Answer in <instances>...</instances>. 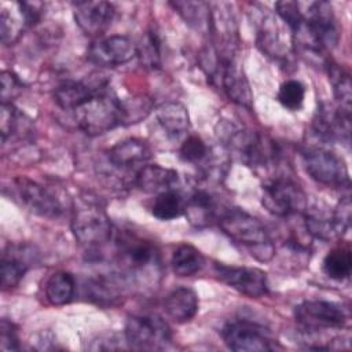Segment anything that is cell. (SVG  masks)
Here are the masks:
<instances>
[{"instance_id": "obj_1", "label": "cell", "mask_w": 352, "mask_h": 352, "mask_svg": "<svg viewBox=\"0 0 352 352\" xmlns=\"http://www.w3.org/2000/svg\"><path fill=\"white\" fill-rule=\"evenodd\" d=\"M113 239L116 245V264L121 278L140 285L146 282L155 283L161 271L160 252L155 243L129 230L114 232Z\"/></svg>"}, {"instance_id": "obj_2", "label": "cell", "mask_w": 352, "mask_h": 352, "mask_svg": "<svg viewBox=\"0 0 352 352\" xmlns=\"http://www.w3.org/2000/svg\"><path fill=\"white\" fill-rule=\"evenodd\" d=\"M304 7L301 23L292 32L293 44L304 55L323 59L324 54L338 41L333 7L327 1H312Z\"/></svg>"}, {"instance_id": "obj_3", "label": "cell", "mask_w": 352, "mask_h": 352, "mask_svg": "<svg viewBox=\"0 0 352 352\" xmlns=\"http://www.w3.org/2000/svg\"><path fill=\"white\" fill-rule=\"evenodd\" d=\"M219 224L234 243L248 249L258 261H270L274 257L275 248L264 224L243 209L230 208L224 210Z\"/></svg>"}, {"instance_id": "obj_4", "label": "cell", "mask_w": 352, "mask_h": 352, "mask_svg": "<svg viewBox=\"0 0 352 352\" xmlns=\"http://www.w3.org/2000/svg\"><path fill=\"white\" fill-rule=\"evenodd\" d=\"M72 231L76 241L88 252L100 250L114 235L110 217L91 198H80L76 202L72 216Z\"/></svg>"}, {"instance_id": "obj_5", "label": "cell", "mask_w": 352, "mask_h": 352, "mask_svg": "<svg viewBox=\"0 0 352 352\" xmlns=\"http://www.w3.org/2000/svg\"><path fill=\"white\" fill-rule=\"evenodd\" d=\"M76 113L77 125L89 136L103 135L124 124V110L118 99L104 84Z\"/></svg>"}, {"instance_id": "obj_6", "label": "cell", "mask_w": 352, "mask_h": 352, "mask_svg": "<svg viewBox=\"0 0 352 352\" xmlns=\"http://www.w3.org/2000/svg\"><path fill=\"white\" fill-rule=\"evenodd\" d=\"M124 337L132 349L161 351L169 346L172 331L168 323L158 315H133L125 323Z\"/></svg>"}, {"instance_id": "obj_7", "label": "cell", "mask_w": 352, "mask_h": 352, "mask_svg": "<svg viewBox=\"0 0 352 352\" xmlns=\"http://www.w3.org/2000/svg\"><path fill=\"white\" fill-rule=\"evenodd\" d=\"M308 175L327 187H349V172L342 157L323 146H312L302 153Z\"/></svg>"}, {"instance_id": "obj_8", "label": "cell", "mask_w": 352, "mask_h": 352, "mask_svg": "<svg viewBox=\"0 0 352 352\" xmlns=\"http://www.w3.org/2000/svg\"><path fill=\"white\" fill-rule=\"evenodd\" d=\"M230 147L249 166L267 168L280 158L278 144L265 135L249 129H236L228 135Z\"/></svg>"}, {"instance_id": "obj_9", "label": "cell", "mask_w": 352, "mask_h": 352, "mask_svg": "<svg viewBox=\"0 0 352 352\" xmlns=\"http://www.w3.org/2000/svg\"><path fill=\"white\" fill-rule=\"evenodd\" d=\"M261 204L271 214L278 217L304 213L308 206L302 188L285 176L274 177L264 184Z\"/></svg>"}, {"instance_id": "obj_10", "label": "cell", "mask_w": 352, "mask_h": 352, "mask_svg": "<svg viewBox=\"0 0 352 352\" xmlns=\"http://www.w3.org/2000/svg\"><path fill=\"white\" fill-rule=\"evenodd\" d=\"M296 322L307 331L341 329L348 322L345 309L333 301L307 300L294 308Z\"/></svg>"}, {"instance_id": "obj_11", "label": "cell", "mask_w": 352, "mask_h": 352, "mask_svg": "<svg viewBox=\"0 0 352 352\" xmlns=\"http://www.w3.org/2000/svg\"><path fill=\"white\" fill-rule=\"evenodd\" d=\"M221 338L227 348L236 352H264L275 348L270 331L252 320L238 319L221 329Z\"/></svg>"}, {"instance_id": "obj_12", "label": "cell", "mask_w": 352, "mask_h": 352, "mask_svg": "<svg viewBox=\"0 0 352 352\" xmlns=\"http://www.w3.org/2000/svg\"><path fill=\"white\" fill-rule=\"evenodd\" d=\"M213 76L220 81L226 95L241 107H253V92L239 62L232 55L216 58Z\"/></svg>"}, {"instance_id": "obj_13", "label": "cell", "mask_w": 352, "mask_h": 352, "mask_svg": "<svg viewBox=\"0 0 352 352\" xmlns=\"http://www.w3.org/2000/svg\"><path fill=\"white\" fill-rule=\"evenodd\" d=\"M151 157L150 147L146 142L129 138L116 143L106 154L107 165L117 173L122 175L125 180L126 176L132 183H135V177L138 172L147 164Z\"/></svg>"}, {"instance_id": "obj_14", "label": "cell", "mask_w": 352, "mask_h": 352, "mask_svg": "<svg viewBox=\"0 0 352 352\" xmlns=\"http://www.w3.org/2000/svg\"><path fill=\"white\" fill-rule=\"evenodd\" d=\"M213 270L217 278L243 296L258 298L268 293L267 274L256 267H236L214 263Z\"/></svg>"}, {"instance_id": "obj_15", "label": "cell", "mask_w": 352, "mask_h": 352, "mask_svg": "<svg viewBox=\"0 0 352 352\" xmlns=\"http://www.w3.org/2000/svg\"><path fill=\"white\" fill-rule=\"evenodd\" d=\"M40 3L14 1L1 4L0 12V33L1 41L11 45L19 40L23 30L34 25L41 16Z\"/></svg>"}, {"instance_id": "obj_16", "label": "cell", "mask_w": 352, "mask_h": 352, "mask_svg": "<svg viewBox=\"0 0 352 352\" xmlns=\"http://www.w3.org/2000/svg\"><path fill=\"white\" fill-rule=\"evenodd\" d=\"M136 54L138 47L129 37L113 34L95 40L88 48L87 58L99 67H117L132 60Z\"/></svg>"}, {"instance_id": "obj_17", "label": "cell", "mask_w": 352, "mask_h": 352, "mask_svg": "<svg viewBox=\"0 0 352 352\" xmlns=\"http://www.w3.org/2000/svg\"><path fill=\"white\" fill-rule=\"evenodd\" d=\"M14 194L32 213L41 217H58L62 213L59 201L41 184L25 177L14 180Z\"/></svg>"}, {"instance_id": "obj_18", "label": "cell", "mask_w": 352, "mask_h": 352, "mask_svg": "<svg viewBox=\"0 0 352 352\" xmlns=\"http://www.w3.org/2000/svg\"><path fill=\"white\" fill-rule=\"evenodd\" d=\"M314 133L323 142L349 143L351 113L341 110L338 106L322 104L312 121Z\"/></svg>"}, {"instance_id": "obj_19", "label": "cell", "mask_w": 352, "mask_h": 352, "mask_svg": "<svg viewBox=\"0 0 352 352\" xmlns=\"http://www.w3.org/2000/svg\"><path fill=\"white\" fill-rule=\"evenodd\" d=\"M74 6V21L88 36H100L111 23L116 10L107 1H77Z\"/></svg>"}, {"instance_id": "obj_20", "label": "cell", "mask_w": 352, "mask_h": 352, "mask_svg": "<svg viewBox=\"0 0 352 352\" xmlns=\"http://www.w3.org/2000/svg\"><path fill=\"white\" fill-rule=\"evenodd\" d=\"M304 226L309 235L324 242L341 238L346 232L338 223L334 209L326 210L307 206L304 210Z\"/></svg>"}, {"instance_id": "obj_21", "label": "cell", "mask_w": 352, "mask_h": 352, "mask_svg": "<svg viewBox=\"0 0 352 352\" xmlns=\"http://www.w3.org/2000/svg\"><path fill=\"white\" fill-rule=\"evenodd\" d=\"M135 184L144 192L160 194L179 184V173L175 169L158 164H146L136 175Z\"/></svg>"}, {"instance_id": "obj_22", "label": "cell", "mask_w": 352, "mask_h": 352, "mask_svg": "<svg viewBox=\"0 0 352 352\" xmlns=\"http://www.w3.org/2000/svg\"><path fill=\"white\" fill-rule=\"evenodd\" d=\"M198 296L190 287H177L172 290L164 301L166 315L176 323L190 322L198 312Z\"/></svg>"}, {"instance_id": "obj_23", "label": "cell", "mask_w": 352, "mask_h": 352, "mask_svg": "<svg viewBox=\"0 0 352 352\" xmlns=\"http://www.w3.org/2000/svg\"><path fill=\"white\" fill-rule=\"evenodd\" d=\"M257 45L264 54L276 60H287L292 50V44L283 41L276 21L270 15L264 16L260 23L257 33Z\"/></svg>"}, {"instance_id": "obj_24", "label": "cell", "mask_w": 352, "mask_h": 352, "mask_svg": "<svg viewBox=\"0 0 352 352\" xmlns=\"http://www.w3.org/2000/svg\"><path fill=\"white\" fill-rule=\"evenodd\" d=\"M102 85H91L84 81H65L55 88L54 99L60 109L74 111L89 100Z\"/></svg>"}, {"instance_id": "obj_25", "label": "cell", "mask_w": 352, "mask_h": 352, "mask_svg": "<svg viewBox=\"0 0 352 352\" xmlns=\"http://www.w3.org/2000/svg\"><path fill=\"white\" fill-rule=\"evenodd\" d=\"M157 121L169 139L182 138L190 128L188 111L179 102H168L160 106Z\"/></svg>"}, {"instance_id": "obj_26", "label": "cell", "mask_w": 352, "mask_h": 352, "mask_svg": "<svg viewBox=\"0 0 352 352\" xmlns=\"http://www.w3.org/2000/svg\"><path fill=\"white\" fill-rule=\"evenodd\" d=\"M184 214L197 228L209 226L216 216V204L213 197L205 190H195L186 201Z\"/></svg>"}, {"instance_id": "obj_27", "label": "cell", "mask_w": 352, "mask_h": 352, "mask_svg": "<svg viewBox=\"0 0 352 352\" xmlns=\"http://www.w3.org/2000/svg\"><path fill=\"white\" fill-rule=\"evenodd\" d=\"M323 272L334 280H344L351 275L352 253L348 242L334 246L323 258Z\"/></svg>"}, {"instance_id": "obj_28", "label": "cell", "mask_w": 352, "mask_h": 352, "mask_svg": "<svg viewBox=\"0 0 352 352\" xmlns=\"http://www.w3.org/2000/svg\"><path fill=\"white\" fill-rule=\"evenodd\" d=\"M205 258L202 253L190 243L179 245L170 258V265L177 276H192L202 270Z\"/></svg>"}, {"instance_id": "obj_29", "label": "cell", "mask_w": 352, "mask_h": 352, "mask_svg": "<svg viewBox=\"0 0 352 352\" xmlns=\"http://www.w3.org/2000/svg\"><path fill=\"white\" fill-rule=\"evenodd\" d=\"M76 293V279L70 272L58 271L45 283V298L52 305L69 304Z\"/></svg>"}, {"instance_id": "obj_30", "label": "cell", "mask_w": 352, "mask_h": 352, "mask_svg": "<svg viewBox=\"0 0 352 352\" xmlns=\"http://www.w3.org/2000/svg\"><path fill=\"white\" fill-rule=\"evenodd\" d=\"M186 198L177 188H172L157 194L153 205L151 214L158 220H173L184 214Z\"/></svg>"}, {"instance_id": "obj_31", "label": "cell", "mask_w": 352, "mask_h": 352, "mask_svg": "<svg viewBox=\"0 0 352 352\" xmlns=\"http://www.w3.org/2000/svg\"><path fill=\"white\" fill-rule=\"evenodd\" d=\"M19 252L10 246V252H4L1 257V286L4 290L14 289L19 285L29 270L28 260L18 254Z\"/></svg>"}, {"instance_id": "obj_32", "label": "cell", "mask_w": 352, "mask_h": 352, "mask_svg": "<svg viewBox=\"0 0 352 352\" xmlns=\"http://www.w3.org/2000/svg\"><path fill=\"white\" fill-rule=\"evenodd\" d=\"M327 70H329V80L333 85V94L337 99L338 107L341 110L351 113L352 91H351V78L348 72L336 63H327Z\"/></svg>"}, {"instance_id": "obj_33", "label": "cell", "mask_w": 352, "mask_h": 352, "mask_svg": "<svg viewBox=\"0 0 352 352\" xmlns=\"http://www.w3.org/2000/svg\"><path fill=\"white\" fill-rule=\"evenodd\" d=\"M28 121L29 120L12 103H1V111H0L1 140L6 142L8 138L21 136V129L26 131L29 126Z\"/></svg>"}, {"instance_id": "obj_34", "label": "cell", "mask_w": 352, "mask_h": 352, "mask_svg": "<svg viewBox=\"0 0 352 352\" xmlns=\"http://www.w3.org/2000/svg\"><path fill=\"white\" fill-rule=\"evenodd\" d=\"M170 6L184 18L191 26H201L210 23V10L206 3L202 1H176Z\"/></svg>"}, {"instance_id": "obj_35", "label": "cell", "mask_w": 352, "mask_h": 352, "mask_svg": "<svg viewBox=\"0 0 352 352\" xmlns=\"http://www.w3.org/2000/svg\"><path fill=\"white\" fill-rule=\"evenodd\" d=\"M136 47V56L140 59L142 65L150 69L161 67V43L155 32H147Z\"/></svg>"}, {"instance_id": "obj_36", "label": "cell", "mask_w": 352, "mask_h": 352, "mask_svg": "<svg viewBox=\"0 0 352 352\" xmlns=\"http://www.w3.org/2000/svg\"><path fill=\"white\" fill-rule=\"evenodd\" d=\"M305 98V87L298 80H286L278 91V102L289 110H297L301 107Z\"/></svg>"}, {"instance_id": "obj_37", "label": "cell", "mask_w": 352, "mask_h": 352, "mask_svg": "<svg viewBox=\"0 0 352 352\" xmlns=\"http://www.w3.org/2000/svg\"><path fill=\"white\" fill-rule=\"evenodd\" d=\"M209 147L206 143L197 135H190L180 146L179 155L184 162L190 164H199L208 160L209 157Z\"/></svg>"}, {"instance_id": "obj_38", "label": "cell", "mask_w": 352, "mask_h": 352, "mask_svg": "<svg viewBox=\"0 0 352 352\" xmlns=\"http://www.w3.org/2000/svg\"><path fill=\"white\" fill-rule=\"evenodd\" d=\"M121 103L124 110V124L139 122L151 110V102L150 99H146V98L132 99V102L121 100Z\"/></svg>"}, {"instance_id": "obj_39", "label": "cell", "mask_w": 352, "mask_h": 352, "mask_svg": "<svg viewBox=\"0 0 352 352\" xmlns=\"http://www.w3.org/2000/svg\"><path fill=\"white\" fill-rule=\"evenodd\" d=\"M1 103H12V100L22 92L23 84L18 76L10 70L1 72Z\"/></svg>"}, {"instance_id": "obj_40", "label": "cell", "mask_w": 352, "mask_h": 352, "mask_svg": "<svg viewBox=\"0 0 352 352\" xmlns=\"http://www.w3.org/2000/svg\"><path fill=\"white\" fill-rule=\"evenodd\" d=\"M19 348L21 346H19L16 326L12 322L3 318L0 323V351L10 352V351H18Z\"/></svg>"}]
</instances>
